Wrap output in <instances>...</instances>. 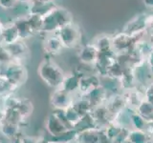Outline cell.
<instances>
[{"instance_id":"1","label":"cell","mask_w":153,"mask_h":143,"mask_svg":"<svg viewBox=\"0 0 153 143\" xmlns=\"http://www.w3.org/2000/svg\"><path fill=\"white\" fill-rule=\"evenodd\" d=\"M70 23H72V14L70 12L65 8L56 6L43 16L42 32H59L62 27Z\"/></svg>"},{"instance_id":"2","label":"cell","mask_w":153,"mask_h":143,"mask_svg":"<svg viewBox=\"0 0 153 143\" xmlns=\"http://www.w3.org/2000/svg\"><path fill=\"white\" fill-rule=\"evenodd\" d=\"M38 73L42 79L50 86L56 87L61 86L64 79V74L62 70L57 66L55 62L51 60H44L38 68Z\"/></svg>"},{"instance_id":"3","label":"cell","mask_w":153,"mask_h":143,"mask_svg":"<svg viewBox=\"0 0 153 143\" xmlns=\"http://www.w3.org/2000/svg\"><path fill=\"white\" fill-rule=\"evenodd\" d=\"M57 36L61 44L65 48H73L79 43L80 39V32L79 27L73 22L67 24L57 32Z\"/></svg>"},{"instance_id":"4","label":"cell","mask_w":153,"mask_h":143,"mask_svg":"<svg viewBox=\"0 0 153 143\" xmlns=\"http://www.w3.org/2000/svg\"><path fill=\"white\" fill-rule=\"evenodd\" d=\"M18 40L20 39H19V35L16 25L13 22L3 24L0 43L3 44L4 46H8Z\"/></svg>"},{"instance_id":"5","label":"cell","mask_w":153,"mask_h":143,"mask_svg":"<svg viewBox=\"0 0 153 143\" xmlns=\"http://www.w3.org/2000/svg\"><path fill=\"white\" fill-rule=\"evenodd\" d=\"M13 23L17 29L19 39H27V38L32 37L35 35V32L33 31L27 16H19L14 19Z\"/></svg>"},{"instance_id":"6","label":"cell","mask_w":153,"mask_h":143,"mask_svg":"<svg viewBox=\"0 0 153 143\" xmlns=\"http://www.w3.org/2000/svg\"><path fill=\"white\" fill-rule=\"evenodd\" d=\"M79 57L83 63L92 65L97 63L99 57V51L94 44H87L79 51Z\"/></svg>"},{"instance_id":"7","label":"cell","mask_w":153,"mask_h":143,"mask_svg":"<svg viewBox=\"0 0 153 143\" xmlns=\"http://www.w3.org/2000/svg\"><path fill=\"white\" fill-rule=\"evenodd\" d=\"M132 37L129 35L121 33L112 38V50L114 52H126L130 48Z\"/></svg>"},{"instance_id":"8","label":"cell","mask_w":153,"mask_h":143,"mask_svg":"<svg viewBox=\"0 0 153 143\" xmlns=\"http://www.w3.org/2000/svg\"><path fill=\"white\" fill-rule=\"evenodd\" d=\"M56 5L52 0H45V1H37L30 4L29 13L38 14V15L44 16L45 14L54 9Z\"/></svg>"},{"instance_id":"9","label":"cell","mask_w":153,"mask_h":143,"mask_svg":"<svg viewBox=\"0 0 153 143\" xmlns=\"http://www.w3.org/2000/svg\"><path fill=\"white\" fill-rule=\"evenodd\" d=\"M5 47H6L9 55L13 60L22 59L29 51L27 46L24 44L23 42L19 41V40L13 43V44H11V45H8V46H5Z\"/></svg>"},{"instance_id":"10","label":"cell","mask_w":153,"mask_h":143,"mask_svg":"<svg viewBox=\"0 0 153 143\" xmlns=\"http://www.w3.org/2000/svg\"><path fill=\"white\" fill-rule=\"evenodd\" d=\"M62 48H63V46H62L61 41L59 40V38L57 35L47 37L44 41V50L48 54L56 55V54H59V52H60Z\"/></svg>"},{"instance_id":"11","label":"cell","mask_w":153,"mask_h":143,"mask_svg":"<svg viewBox=\"0 0 153 143\" xmlns=\"http://www.w3.org/2000/svg\"><path fill=\"white\" fill-rule=\"evenodd\" d=\"M26 16L28 18V21H29V23H30L33 31L35 32V33L39 32L42 31L43 16L38 15V14H33V13H29Z\"/></svg>"},{"instance_id":"12","label":"cell","mask_w":153,"mask_h":143,"mask_svg":"<svg viewBox=\"0 0 153 143\" xmlns=\"http://www.w3.org/2000/svg\"><path fill=\"white\" fill-rule=\"evenodd\" d=\"M18 0H0V8L5 10H10L16 7Z\"/></svg>"},{"instance_id":"13","label":"cell","mask_w":153,"mask_h":143,"mask_svg":"<svg viewBox=\"0 0 153 143\" xmlns=\"http://www.w3.org/2000/svg\"><path fill=\"white\" fill-rule=\"evenodd\" d=\"M143 3H145L147 7L153 8V0H143Z\"/></svg>"},{"instance_id":"14","label":"cell","mask_w":153,"mask_h":143,"mask_svg":"<svg viewBox=\"0 0 153 143\" xmlns=\"http://www.w3.org/2000/svg\"><path fill=\"white\" fill-rule=\"evenodd\" d=\"M38 0H18V2H23V3H29V4H32L33 2H36Z\"/></svg>"},{"instance_id":"15","label":"cell","mask_w":153,"mask_h":143,"mask_svg":"<svg viewBox=\"0 0 153 143\" xmlns=\"http://www.w3.org/2000/svg\"><path fill=\"white\" fill-rule=\"evenodd\" d=\"M2 27H3V24L0 22V38H1V32H2Z\"/></svg>"}]
</instances>
